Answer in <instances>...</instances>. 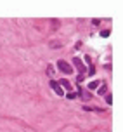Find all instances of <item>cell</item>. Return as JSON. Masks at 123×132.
Here are the masks:
<instances>
[{"mask_svg": "<svg viewBox=\"0 0 123 132\" xmlns=\"http://www.w3.org/2000/svg\"><path fill=\"white\" fill-rule=\"evenodd\" d=\"M57 66H59V70L64 73V75H69V73H73V68L68 64L64 59H59V61H57Z\"/></svg>", "mask_w": 123, "mask_h": 132, "instance_id": "obj_1", "label": "cell"}, {"mask_svg": "<svg viewBox=\"0 0 123 132\" xmlns=\"http://www.w3.org/2000/svg\"><path fill=\"white\" fill-rule=\"evenodd\" d=\"M73 64L76 66V70H78V75H83V73H85V66H83V61L80 59V57H73Z\"/></svg>", "mask_w": 123, "mask_h": 132, "instance_id": "obj_2", "label": "cell"}, {"mask_svg": "<svg viewBox=\"0 0 123 132\" xmlns=\"http://www.w3.org/2000/svg\"><path fill=\"white\" fill-rule=\"evenodd\" d=\"M50 89H54V92L57 94V96H64V90L59 87L57 82H54V80H50Z\"/></svg>", "mask_w": 123, "mask_h": 132, "instance_id": "obj_3", "label": "cell"}, {"mask_svg": "<svg viewBox=\"0 0 123 132\" xmlns=\"http://www.w3.org/2000/svg\"><path fill=\"white\" fill-rule=\"evenodd\" d=\"M59 87H61V89H66V90H71V84H69L68 80H61V82H59Z\"/></svg>", "mask_w": 123, "mask_h": 132, "instance_id": "obj_4", "label": "cell"}, {"mask_svg": "<svg viewBox=\"0 0 123 132\" xmlns=\"http://www.w3.org/2000/svg\"><path fill=\"white\" fill-rule=\"evenodd\" d=\"M97 87H99V82H97V80H94V82L89 84V90H94V89H97Z\"/></svg>", "mask_w": 123, "mask_h": 132, "instance_id": "obj_5", "label": "cell"}, {"mask_svg": "<svg viewBox=\"0 0 123 132\" xmlns=\"http://www.w3.org/2000/svg\"><path fill=\"white\" fill-rule=\"evenodd\" d=\"M97 94H106V85H101V87H99Z\"/></svg>", "mask_w": 123, "mask_h": 132, "instance_id": "obj_6", "label": "cell"}, {"mask_svg": "<svg viewBox=\"0 0 123 132\" xmlns=\"http://www.w3.org/2000/svg\"><path fill=\"white\" fill-rule=\"evenodd\" d=\"M66 97H68V99H75V97H76V94H75V92H68V94H66Z\"/></svg>", "mask_w": 123, "mask_h": 132, "instance_id": "obj_7", "label": "cell"}, {"mask_svg": "<svg viewBox=\"0 0 123 132\" xmlns=\"http://www.w3.org/2000/svg\"><path fill=\"white\" fill-rule=\"evenodd\" d=\"M106 103H108V104H111V103H113V97H111L109 94H108V96H106Z\"/></svg>", "mask_w": 123, "mask_h": 132, "instance_id": "obj_8", "label": "cell"}, {"mask_svg": "<svg viewBox=\"0 0 123 132\" xmlns=\"http://www.w3.org/2000/svg\"><path fill=\"white\" fill-rule=\"evenodd\" d=\"M94 73H95V68L90 66V68H89V75H94Z\"/></svg>", "mask_w": 123, "mask_h": 132, "instance_id": "obj_9", "label": "cell"}, {"mask_svg": "<svg viewBox=\"0 0 123 132\" xmlns=\"http://www.w3.org/2000/svg\"><path fill=\"white\" fill-rule=\"evenodd\" d=\"M109 35V30H106V31H101V37H108Z\"/></svg>", "mask_w": 123, "mask_h": 132, "instance_id": "obj_10", "label": "cell"}, {"mask_svg": "<svg viewBox=\"0 0 123 132\" xmlns=\"http://www.w3.org/2000/svg\"><path fill=\"white\" fill-rule=\"evenodd\" d=\"M47 73H49V75H52V73H54V68H52V66H49V68H47Z\"/></svg>", "mask_w": 123, "mask_h": 132, "instance_id": "obj_11", "label": "cell"}, {"mask_svg": "<svg viewBox=\"0 0 123 132\" xmlns=\"http://www.w3.org/2000/svg\"><path fill=\"white\" fill-rule=\"evenodd\" d=\"M82 94H83V99H90V94L89 92H82Z\"/></svg>", "mask_w": 123, "mask_h": 132, "instance_id": "obj_12", "label": "cell"}, {"mask_svg": "<svg viewBox=\"0 0 123 132\" xmlns=\"http://www.w3.org/2000/svg\"><path fill=\"white\" fill-rule=\"evenodd\" d=\"M99 23H101V19H94V21H92V24H94V26H97Z\"/></svg>", "mask_w": 123, "mask_h": 132, "instance_id": "obj_13", "label": "cell"}]
</instances>
